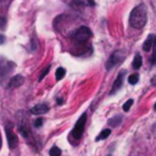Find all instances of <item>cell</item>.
<instances>
[{"mask_svg": "<svg viewBox=\"0 0 156 156\" xmlns=\"http://www.w3.org/2000/svg\"><path fill=\"white\" fill-rule=\"evenodd\" d=\"M147 21V10L144 4L136 5L129 15V24L135 29H141Z\"/></svg>", "mask_w": 156, "mask_h": 156, "instance_id": "1", "label": "cell"}, {"mask_svg": "<svg viewBox=\"0 0 156 156\" xmlns=\"http://www.w3.org/2000/svg\"><path fill=\"white\" fill-rule=\"evenodd\" d=\"M91 35H93V33H91L90 28H88L87 26H80L79 28L74 29L69 34V37L74 41H77V43H85V41H88L91 38Z\"/></svg>", "mask_w": 156, "mask_h": 156, "instance_id": "2", "label": "cell"}, {"mask_svg": "<svg viewBox=\"0 0 156 156\" xmlns=\"http://www.w3.org/2000/svg\"><path fill=\"white\" fill-rule=\"evenodd\" d=\"M16 67L15 62L9 61L6 58H0V83L4 84V79L10 76V73Z\"/></svg>", "mask_w": 156, "mask_h": 156, "instance_id": "3", "label": "cell"}, {"mask_svg": "<svg viewBox=\"0 0 156 156\" xmlns=\"http://www.w3.org/2000/svg\"><path fill=\"white\" fill-rule=\"evenodd\" d=\"M124 57H126L124 51H122V50H116V51H113V52L111 54V56L107 58V62H106V69H111L112 67L119 65V63L124 60Z\"/></svg>", "mask_w": 156, "mask_h": 156, "instance_id": "4", "label": "cell"}, {"mask_svg": "<svg viewBox=\"0 0 156 156\" xmlns=\"http://www.w3.org/2000/svg\"><path fill=\"white\" fill-rule=\"evenodd\" d=\"M85 121H87V115L83 113V115L80 116V118L77 121L74 128L72 129V133H71L72 136H74L76 139H79V138L82 136V134H83V132H84V127H85Z\"/></svg>", "mask_w": 156, "mask_h": 156, "instance_id": "5", "label": "cell"}, {"mask_svg": "<svg viewBox=\"0 0 156 156\" xmlns=\"http://www.w3.org/2000/svg\"><path fill=\"white\" fill-rule=\"evenodd\" d=\"M5 132H6V138H7V143H9V147L10 149H13V147H16L17 146V144H18V138H17V135L7 127L6 129H5Z\"/></svg>", "mask_w": 156, "mask_h": 156, "instance_id": "6", "label": "cell"}, {"mask_svg": "<svg viewBox=\"0 0 156 156\" xmlns=\"http://www.w3.org/2000/svg\"><path fill=\"white\" fill-rule=\"evenodd\" d=\"M49 105L48 104H37L35 106H33L32 108H30V113H33V115H44V113H46L48 111H49Z\"/></svg>", "mask_w": 156, "mask_h": 156, "instance_id": "7", "label": "cell"}, {"mask_svg": "<svg viewBox=\"0 0 156 156\" xmlns=\"http://www.w3.org/2000/svg\"><path fill=\"white\" fill-rule=\"evenodd\" d=\"M23 83H24V78H23L21 74H16V76H13V77L10 78L7 87H9V88H18V87H21Z\"/></svg>", "mask_w": 156, "mask_h": 156, "instance_id": "8", "label": "cell"}, {"mask_svg": "<svg viewBox=\"0 0 156 156\" xmlns=\"http://www.w3.org/2000/svg\"><path fill=\"white\" fill-rule=\"evenodd\" d=\"M123 76H124V71L119 72V74H118L117 78L115 79V82H113V84H112V89H111V91H110L111 95L115 94L117 90H119V88L122 87V84H123Z\"/></svg>", "mask_w": 156, "mask_h": 156, "instance_id": "9", "label": "cell"}, {"mask_svg": "<svg viewBox=\"0 0 156 156\" xmlns=\"http://www.w3.org/2000/svg\"><path fill=\"white\" fill-rule=\"evenodd\" d=\"M155 39H156V35L150 34V35L146 38V40L144 41V44H143V50H144V51H150V50H151V48L154 46Z\"/></svg>", "mask_w": 156, "mask_h": 156, "instance_id": "10", "label": "cell"}, {"mask_svg": "<svg viewBox=\"0 0 156 156\" xmlns=\"http://www.w3.org/2000/svg\"><path fill=\"white\" fill-rule=\"evenodd\" d=\"M72 5H76V6H94L95 1L94 0H72Z\"/></svg>", "mask_w": 156, "mask_h": 156, "instance_id": "11", "label": "cell"}, {"mask_svg": "<svg viewBox=\"0 0 156 156\" xmlns=\"http://www.w3.org/2000/svg\"><path fill=\"white\" fill-rule=\"evenodd\" d=\"M141 65H143V58H141V56H140L139 54H136V55L134 56L133 62H132V67H133L134 69H138V68L141 67Z\"/></svg>", "mask_w": 156, "mask_h": 156, "instance_id": "12", "label": "cell"}, {"mask_svg": "<svg viewBox=\"0 0 156 156\" xmlns=\"http://www.w3.org/2000/svg\"><path fill=\"white\" fill-rule=\"evenodd\" d=\"M111 134V129H108V128H105V129H102L101 132H100V134L95 138V141H100V140H104V139H106L108 135Z\"/></svg>", "mask_w": 156, "mask_h": 156, "instance_id": "13", "label": "cell"}, {"mask_svg": "<svg viewBox=\"0 0 156 156\" xmlns=\"http://www.w3.org/2000/svg\"><path fill=\"white\" fill-rule=\"evenodd\" d=\"M121 123H122V117L121 116H115V117L108 119V126L110 127H117Z\"/></svg>", "mask_w": 156, "mask_h": 156, "instance_id": "14", "label": "cell"}, {"mask_svg": "<svg viewBox=\"0 0 156 156\" xmlns=\"http://www.w3.org/2000/svg\"><path fill=\"white\" fill-rule=\"evenodd\" d=\"M65 74H66V69H65V68H62V67H58V68L56 69L55 77H56V79H57V80H61V79L65 77Z\"/></svg>", "mask_w": 156, "mask_h": 156, "instance_id": "15", "label": "cell"}, {"mask_svg": "<svg viewBox=\"0 0 156 156\" xmlns=\"http://www.w3.org/2000/svg\"><path fill=\"white\" fill-rule=\"evenodd\" d=\"M138 80H139V74H138V73H133V74H130L129 78H128V82H129V84H132V85L136 84Z\"/></svg>", "mask_w": 156, "mask_h": 156, "instance_id": "16", "label": "cell"}, {"mask_svg": "<svg viewBox=\"0 0 156 156\" xmlns=\"http://www.w3.org/2000/svg\"><path fill=\"white\" fill-rule=\"evenodd\" d=\"M49 154H50V156H60V155H61V150H60L57 146H52V147L50 149Z\"/></svg>", "mask_w": 156, "mask_h": 156, "instance_id": "17", "label": "cell"}, {"mask_svg": "<svg viewBox=\"0 0 156 156\" xmlns=\"http://www.w3.org/2000/svg\"><path fill=\"white\" fill-rule=\"evenodd\" d=\"M133 102H134V101H133V99H129V100H127V101L123 104V111H126V112H127V111H129V108L132 107Z\"/></svg>", "mask_w": 156, "mask_h": 156, "instance_id": "18", "label": "cell"}, {"mask_svg": "<svg viewBox=\"0 0 156 156\" xmlns=\"http://www.w3.org/2000/svg\"><path fill=\"white\" fill-rule=\"evenodd\" d=\"M20 132H21V134H22L24 138H28V136H29V132H28V129H27L26 126H20Z\"/></svg>", "mask_w": 156, "mask_h": 156, "instance_id": "19", "label": "cell"}, {"mask_svg": "<svg viewBox=\"0 0 156 156\" xmlns=\"http://www.w3.org/2000/svg\"><path fill=\"white\" fill-rule=\"evenodd\" d=\"M151 63L156 65V39H155V43H154V54L151 56Z\"/></svg>", "mask_w": 156, "mask_h": 156, "instance_id": "20", "label": "cell"}, {"mask_svg": "<svg viewBox=\"0 0 156 156\" xmlns=\"http://www.w3.org/2000/svg\"><path fill=\"white\" fill-rule=\"evenodd\" d=\"M43 118L41 117H38L35 121H34V127H37V128H39V127H41L43 126Z\"/></svg>", "mask_w": 156, "mask_h": 156, "instance_id": "21", "label": "cell"}, {"mask_svg": "<svg viewBox=\"0 0 156 156\" xmlns=\"http://www.w3.org/2000/svg\"><path fill=\"white\" fill-rule=\"evenodd\" d=\"M49 71H50V66H48V67H46V68H45V69L41 72V74L39 76V80H41V79H43V78H44V77L48 74V72H49Z\"/></svg>", "mask_w": 156, "mask_h": 156, "instance_id": "22", "label": "cell"}, {"mask_svg": "<svg viewBox=\"0 0 156 156\" xmlns=\"http://www.w3.org/2000/svg\"><path fill=\"white\" fill-rule=\"evenodd\" d=\"M5 26H6V20H5V17L0 16V29H4Z\"/></svg>", "mask_w": 156, "mask_h": 156, "instance_id": "23", "label": "cell"}, {"mask_svg": "<svg viewBox=\"0 0 156 156\" xmlns=\"http://www.w3.org/2000/svg\"><path fill=\"white\" fill-rule=\"evenodd\" d=\"M151 85H156V74L151 78Z\"/></svg>", "mask_w": 156, "mask_h": 156, "instance_id": "24", "label": "cell"}, {"mask_svg": "<svg viewBox=\"0 0 156 156\" xmlns=\"http://www.w3.org/2000/svg\"><path fill=\"white\" fill-rule=\"evenodd\" d=\"M5 43V37L2 34H0V44H4Z\"/></svg>", "mask_w": 156, "mask_h": 156, "instance_id": "25", "label": "cell"}, {"mask_svg": "<svg viewBox=\"0 0 156 156\" xmlns=\"http://www.w3.org/2000/svg\"><path fill=\"white\" fill-rule=\"evenodd\" d=\"M57 104H62V100L61 99H57Z\"/></svg>", "mask_w": 156, "mask_h": 156, "instance_id": "26", "label": "cell"}, {"mask_svg": "<svg viewBox=\"0 0 156 156\" xmlns=\"http://www.w3.org/2000/svg\"><path fill=\"white\" fill-rule=\"evenodd\" d=\"M1 144H2V141H1V134H0V147H1Z\"/></svg>", "mask_w": 156, "mask_h": 156, "instance_id": "27", "label": "cell"}, {"mask_svg": "<svg viewBox=\"0 0 156 156\" xmlns=\"http://www.w3.org/2000/svg\"><path fill=\"white\" fill-rule=\"evenodd\" d=\"M154 108H155V111H156V104H155V106H154Z\"/></svg>", "mask_w": 156, "mask_h": 156, "instance_id": "28", "label": "cell"}]
</instances>
